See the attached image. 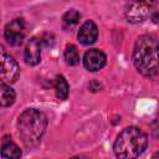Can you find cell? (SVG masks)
<instances>
[{"mask_svg": "<svg viewBox=\"0 0 159 159\" xmlns=\"http://www.w3.org/2000/svg\"><path fill=\"white\" fill-rule=\"evenodd\" d=\"M20 73V67L17 62L10 56L5 47L0 45V82L4 84L12 83L17 80Z\"/></svg>", "mask_w": 159, "mask_h": 159, "instance_id": "cell-4", "label": "cell"}, {"mask_svg": "<svg viewBox=\"0 0 159 159\" xmlns=\"http://www.w3.org/2000/svg\"><path fill=\"white\" fill-rule=\"evenodd\" d=\"M106 55L97 48H92L89 51H87L83 56V65L84 67L91 71V72H96L99 71L104 65H106Z\"/></svg>", "mask_w": 159, "mask_h": 159, "instance_id": "cell-6", "label": "cell"}, {"mask_svg": "<svg viewBox=\"0 0 159 159\" xmlns=\"http://www.w3.org/2000/svg\"><path fill=\"white\" fill-rule=\"evenodd\" d=\"M25 36V25L24 21L16 19L6 25L5 27V39L12 46H19L22 43Z\"/></svg>", "mask_w": 159, "mask_h": 159, "instance_id": "cell-5", "label": "cell"}, {"mask_svg": "<svg viewBox=\"0 0 159 159\" xmlns=\"http://www.w3.org/2000/svg\"><path fill=\"white\" fill-rule=\"evenodd\" d=\"M68 83L66 81V78L63 76H56L55 78V91H56V96L60 99H66L68 96Z\"/></svg>", "mask_w": 159, "mask_h": 159, "instance_id": "cell-12", "label": "cell"}, {"mask_svg": "<svg viewBox=\"0 0 159 159\" xmlns=\"http://www.w3.org/2000/svg\"><path fill=\"white\" fill-rule=\"evenodd\" d=\"M15 101V92L7 84H0V107H9Z\"/></svg>", "mask_w": 159, "mask_h": 159, "instance_id": "cell-10", "label": "cell"}, {"mask_svg": "<svg viewBox=\"0 0 159 159\" xmlns=\"http://www.w3.org/2000/svg\"><path fill=\"white\" fill-rule=\"evenodd\" d=\"M98 29L93 21H86L80 31H78V40L82 45H91L97 40Z\"/></svg>", "mask_w": 159, "mask_h": 159, "instance_id": "cell-8", "label": "cell"}, {"mask_svg": "<svg viewBox=\"0 0 159 159\" xmlns=\"http://www.w3.org/2000/svg\"><path fill=\"white\" fill-rule=\"evenodd\" d=\"M133 62L135 68L144 76L158 73V41L150 35L140 36L133 48Z\"/></svg>", "mask_w": 159, "mask_h": 159, "instance_id": "cell-1", "label": "cell"}, {"mask_svg": "<svg viewBox=\"0 0 159 159\" xmlns=\"http://www.w3.org/2000/svg\"><path fill=\"white\" fill-rule=\"evenodd\" d=\"M80 12L77 11V10H70V11H67L65 15H63V26H65V29H71V27H73L77 22H78V20H80Z\"/></svg>", "mask_w": 159, "mask_h": 159, "instance_id": "cell-14", "label": "cell"}, {"mask_svg": "<svg viewBox=\"0 0 159 159\" xmlns=\"http://www.w3.org/2000/svg\"><path fill=\"white\" fill-rule=\"evenodd\" d=\"M148 137L138 127L123 129L114 142V154L118 159H137L147 148Z\"/></svg>", "mask_w": 159, "mask_h": 159, "instance_id": "cell-2", "label": "cell"}, {"mask_svg": "<svg viewBox=\"0 0 159 159\" xmlns=\"http://www.w3.org/2000/svg\"><path fill=\"white\" fill-rule=\"evenodd\" d=\"M65 60L68 65L75 66L80 62V55L75 45H67L65 48Z\"/></svg>", "mask_w": 159, "mask_h": 159, "instance_id": "cell-13", "label": "cell"}, {"mask_svg": "<svg viewBox=\"0 0 159 159\" xmlns=\"http://www.w3.org/2000/svg\"><path fill=\"white\" fill-rule=\"evenodd\" d=\"M71 159H84V158H82V157H73V158H71Z\"/></svg>", "mask_w": 159, "mask_h": 159, "instance_id": "cell-15", "label": "cell"}, {"mask_svg": "<svg viewBox=\"0 0 159 159\" xmlns=\"http://www.w3.org/2000/svg\"><path fill=\"white\" fill-rule=\"evenodd\" d=\"M17 127L22 142L32 147L41 140L47 127V119L46 116L37 109H26L20 114Z\"/></svg>", "mask_w": 159, "mask_h": 159, "instance_id": "cell-3", "label": "cell"}, {"mask_svg": "<svg viewBox=\"0 0 159 159\" xmlns=\"http://www.w3.org/2000/svg\"><path fill=\"white\" fill-rule=\"evenodd\" d=\"M1 157L5 159H20L21 150L15 143L7 142L1 148Z\"/></svg>", "mask_w": 159, "mask_h": 159, "instance_id": "cell-11", "label": "cell"}, {"mask_svg": "<svg viewBox=\"0 0 159 159\" xmlns=\"http://www.w3.org/2000/svg\"><path fill=\"white\" fill-rule=\"evenodd\" d=\"M41 60V50H40V41L36 37L29 40L25 47V61L29 65H37Z\"/></svg>", "mask_w": 159, "mask_h": 159, "instance_id": "cell-9", "label": "cell"}, {"mask_svg": "<svg viewBox=\"0 0 159 159\" xmlns=\"http://www.w3.org/2000/svg\"><path fill=\"white\" fill-rule=\"evenodd\" d=\"M150 2H132L127 11L125 16L130 22H140L149 15Z\"/></svg>", "mask_w": 159, "mask_h": 159, "instance_id": "cell-7", "label": "cell"}]
</instances>
